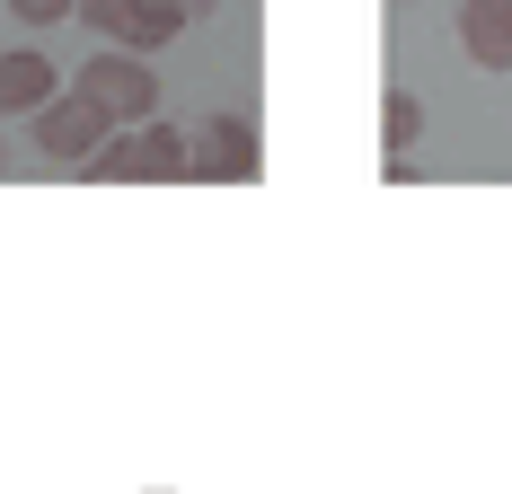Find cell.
I'll use <instances>...</instances> for the list:
<instances>
[{
    "label": "cell",
    "instance_id": "7",
    "mask_svg": "<svg viewBox=\"0 0 512 494\" xmlns=\"http://www.w3.org/2000/svg\"><path fill=\"white\" fill-rule=\"evenodd\" d=\"M62 80H53L45 53H0V115H36Z\"/></svg>",
    "mask_w": 512,
    "mask_h": 494
},
{
    "label": "cell",
    "instance_id": "8",
    "mask_svg": "<svg viewBox=\"0 0 512 494\" xmlns=\"http://www.w3.org/2000/svg\"><path fill=\"white\" fill-rule=\"evenodd\" d=\"M380 142H389V159H407V150L424 142V98L389 89V106H380Z\"/></svg>",
    "mask_w": 512,
    "mask_h": 494
},
{
    "label": "cell",
    "instance_id": "1",
    "mask_svg": "<svg viewBox=\"0 0 512 494\" xmlns=\"http://www.w3.org/2000/svg\"><path fill=\"white\" fill-rule=\"evenodd\" d=\"M89 186H177V177H195V133H177V124H115L98 150H89V168H80Z\"/></svg>",
    "mask_w": 512,
    "mask_h": 494
},
{
    "label": "cell",
    "instance_id": "2",
    "mask_svg": "<svg viewBox=\"0 0 512 494\" xmlns=\"http://www.w3.org/2000/svg\"><path fill=\"white\" fill-rule=\"evenodd\" d=\"M71 89H89V98H98L115 124H142V115H159V71H151V53H133V45L89 53Z\"/></svg>",
    "mask_w": 512,
    "mask_h": 494
},
{
    "label": "cell",
    "instance_id": "10",
    "mask_svg": "<svg viewBox=\"0 0 512 494\" xmlns=\"http://www.w3.org/2000/svg\"><path fill=\"white\" fill-rule=\"evenodd\" d=\"M177 9H186V27H195V18H212V9H221V0H177Z\"/></svg>",
    "mask_w": 512,
    "mask_h": 494
},
{
    "label": "cell",
    "instance_id": "3",
    "mask_svg": "<svg viewBox=\"0 0 512 494\" xmlns=\"http://www.w3.org/2000/svg\"><path fill=\"white\" fill-rule=\"evenodd\" d=\"M27 124H36V150H45L53 168H89V150L115 133V115H106L89 89H53V98L27 115Z\"/></svg>",
    "mask_w": 512,
    "mask_h": 494
},
{
    "label": "cell",
    "instance_id": "6",
    "mask_svg": "<svg viewBox=\"0 0 512 494\" xmlns=\"http://www.w3.org/2000/svg\"><path fill=\"white\" fill-rule=\"evenodd\" d=\"M460 53L477 71H512V0H460Z\"/></svg>",
    "mask_w": 512,
    "mask_h": 494
},
{
    "label": "cell",
    "instance_id": "9",
    "mask_svg": "<svg viewBox=\"0 0 512 494\" xmlns=\"http://www.w3.org/2000/svg\"><path fill=\"white\" fill-rule=\"evenodd\" d=\"M9 9H18V18H27V27H62V18H71V9H80V0H9Z\"/></svg>",
    "mask_w": 512,
    "mask_h": 494
},
{
    "label": "cell",
    "instance_id": "5",
    "mask_svg": "<svg viewBox=\"0 0 512 494\" xmlns=\"http://www.w3.org/2000/svg\"><path fill=\"white\" fill-rule=\"evenodd\" d=\"M80 18L98 27L106 45H133V53H159L177 27H186L177 0H80Z\"/></svg>",
    "mask_w": 512,
    "mask_h": 494
},
{
    "label": "cell",
    "instance_id": "4",
    "mask_svg": "<svg viewBox=\"0 0 512 494\" xmlns=\"http://www.w3.org/2000/svg\"><path fill=\"white\" fill-rule=\"evenodd\" d=\"M256 168H265V150H256V124L248 115H204L195 124V177H212V186H248Z\"/></svg>",
    "mask_w": 512,
    "mask_h": 494
},
{
    "label": "cell",
    "instance_id": "11",
    "mask_svg": "<svg viewBox=\"0 0 512 494\" xmlns=\"http://www.w3.org/2000/svg\"><path fill=\"white\" fill-rule=\"evenodd\" d=\"M0 159H9V150H0Z\"/></svg>",
    "mask_w": 512,
    "mask_h": 494
}]
</instances>
